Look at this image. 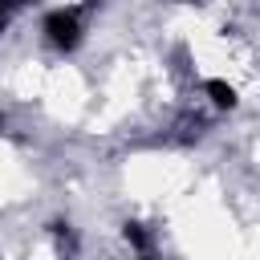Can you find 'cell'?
I'll use <instances>...</instances> for the list:
<instances>
[{
    "label": "cell",
    "mask_w": 260,
    "mask_h": 260,
    "mask_svg": "<svg viewBox=\"0 0 260 260\" xmlns=\"http://www.w3.org/2000/svg\"><path fill=\"white\" fill-rule=\"evenodd\" d=\"M0 126H4V114H0Z\"/></svg>",
    "instance_id": "8992f818"
},
{
    "label": "cell",
    "mask_w": 260,
    "mask_h": 260,
    "mask_svg": "<svg viewBox=\"0 0 260 260\" xmlns=\"http://www.w3.org/2000/svg\"><path fill=\"white\" fill-rule=\"evenodd\" d=\"M24 4H32V0H0V16H12V12H20Z\"/></svg>",
    "instance_id": "5b68a950"
},
{
    "label": "cell",
    "mask_w": 260,
    "mask_h": 260,
    "mask_svg": "<svg viewBox=\"0 0 260 260\" xmlns=\"http://www.w3.org/2000/svg\"><path fill=\"white\" fill-rule=\"evenodd\" d=\"M122 236H126V244L138 252V260H158V252H154V236H150V228H146V223L126 219V223H122Z\"/></svg>",
    "instance_id": "7a4b0ae2"
},
{
    "label": "cell",
    "mask_w": 260,
    "mask_h": 260,
    "mask_svg": "<svg viewBox=\"0 0 260 260\" xmlns=\"http://www.w3.org/2000/svg\"><path fill=\"white\" fill-rule=\"evenodd\" d=\"M203 89H207V98L219 106V110H236L240 106V98H236V89L228 85V81H219V77H211V81H203Z\"/></svg>",
    "instance_id": "3957f363"
},
{
    "label": "cell",
    "mask_w": 260,
    "mask_h": 260,
    "mask_svg": "<svg viewBox=\"0 0 260 260\" xmlns=\"http://www.w3.org/2000/svg\"><path fill=\"white\" fill-rule=\"evenodd\" d=\"M49 232H53V236H57V240H61V244H65L69 252L77 248V232H73V228H69L65 219H53V223H49Z\"/></svg>",
    "instance_id": "277c9868"
},
{
    "label": "cell",
    "mask_w": 260,
    "mask_h": 260,
    "mask_svg": "<svg viewBox=\"0 0 260 260\" xmlns=\"http://www.w3.org/2000/svg\"><path fill=\"white\" fill-rule=\"evenodd\" d=\"M41 28H45V37H49V45L57 53H73L81 45V16H77V8H49Z\"/></svg>",
    "instance_id": "6da1fadb"
}]
</instances>
